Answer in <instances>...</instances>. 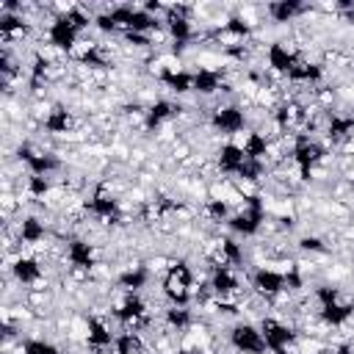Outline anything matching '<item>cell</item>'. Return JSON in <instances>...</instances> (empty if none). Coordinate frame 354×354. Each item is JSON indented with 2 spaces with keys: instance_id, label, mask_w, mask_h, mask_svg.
Wrapping results in <instances>:
<instances>
[{
  "instance_id": "22",
  "label": "cell",
  "mask_w": 354,
  "mask_h": 354,
  "mask_svg": "<svg viewBox=\"0 0 354 354\" xmlns=\"http://www.w3.org/2000/svg\"><path fill=\"white\" fill-rule=\"evenodd\" d=\"M116 285L122 293H141L149 285V268L144 266H130L116 277Z\"/></svg>"
},
{
  "instance_id": "26",
  "label": "cell",
  "mask_w": 354,
  "mask_h": 354,
  "mask_svg": "<svg viewBox=\"0 0 354 354\" xmlns=\"http://www.w3.org/2000/svg\"><path fill=\"white\" fill-rule=\"evenodd\" d=\"M163 324H166L171 332H185V329L194 326V310H191L188 304H185V307L169 304V307L163 310Z\"/></svg>"
},
{
  "instance_id": "35",
  "label": "cell",
  "mask_w": 354,
  "mask_h": 354,
  "mask_svg": "<svg viewBox=\"0 0 354 354\" xmlns=\"http://www.w3.org/2000/svg\"><path fill=\"white\" fill-rule=\"evenodd\" d=\"M177 354H205V351H202L199 346H180Z\"/></svg>"
},
{
  "instance_id": "25",
  "label": "cell",
  "mask_w": 354,
  "mask_h": 354,
  "mask_svg": "<svg viewBox=\"0 0 354 354\" xmlns=\"http://www.w3.org/2000/svg\"><path fill=\"white\" fill-rule=\"evenodd\" d=\"M351 318H354V304L337 301V304H329V307H321V310H318V321H321L324 326H332V329L348 324Z\"/></svg>"
},
{
  "instance_id": "14",
  "label": "cell",
  "mask_w": 354,
  "mask_h": 354,
  "mask_svg": "<svg viewBox=\"0 0 354 354\" xmlns=\"http://www.w3.org/2000/svg\"><path fill=\"white\" fill-rule=\"evenodd\" d=\"M243 163H246V155H243V149H241L238 141H227V144H221L216 149V169H218V174L238 177V171H241Z\"/></svg>"
},
{
  "instance_id": "27",
  "label": "cell",
  "mask_w": 354,
  "mask_h": 354,
  "mask_svg": "<svg viewBox=\"0 0 354 354\" xmlns=\"http://www.w3.org/2000/svg\"><path fill=\"white\" fill-rule=\"evenodd\" d=\"M113 354H147V346H144V337L141 332H133V329H122L113 340Z\"/></svg>"
},
{
  "instance_id": "7",
  "label": "cell",
  "mask_w": 354,
  "mask_h": 354,
  "mask_svg": "<svg viewBox=\"0 0 354 354\" xmlns=\"http://www.w3.org/2000/svg\"><path fill=\"white\" fill-rule=\"evenodd\" d=\"M47 41H50V47H55L61 53H75L77 41H80V30L66 19V14H58L47 25Z\"/></svg>"
},
{
  "instance_id": "12",
  "label": "cell",
  "mask_w": 354,
  "mask_h": 354,
  "mask_svg": "<svg viewBox=\"0 0 354 354\" xmlns=\"http://www.w3.org/2000/svg\"><path fill=\"white\" fill-rule=\"evenodd\" d=\"M8 271H11V277H14V282L17 285H22V288H39L41 285V279H44V268H41V263L36 260V257H17L11 266H8Z\"/></svg>"
},
{
  "instance_id": "36",
  "label": "cell",
  "mask_w": 354,
  "mask_h": 354,
  "mask_svg": "<svg viewBox=\"0 0 354 354\" xmlns=\"http://www.w3.org/2000/svg\"><path fill=\"white\" fill-rule=\"evenodd\" d=\"M346 19H348V22H354V8H351V11H346Z\"/></svg>"
},
{
  "instance_id": "34",
  "label": "cell",
  "mask_w": 354,
  "mask_h": 354,
  "mask_svg": "<svg viewBox=\"0 0 354 354\" xmlns=\"http://www.w3.org/2000/svg\"><path fill=\"white\" fill-rule=\"evenodd\" d=\"M329 354H354V343H348V340H343V343H337V346H332V351Z\"/></svg>"
},
{
  "instance_id": "29",
  "label": "cell",
  "mask_w": 354,
  "mask_h": 354,
  "mask_svg": "<svg viewBox=\"0 0 354 354\" xmlns=\"http://www.w3.org/2000/svg\"><path fill=\"white\" fill-rule=\"evenodd\" d=\"M19 354H64V351L44 337H28L19 340Z\"/></svg>"
},
{
  "instance_id": "18",
  "label": "cell",
  "mask_w": 354,
  "mask_h": 354,
  "mask_svg": "<svg viewBox=\"0 0 354 354\" xmlns=\"http://www.w3.org/2000/svg\"><path fill=\"white\" fill-rule=\"evenodd\" d=\"M241 149H243V155L249 160H266L268 163V158H271V138L263 130H246V136L241 141Z\"/></svg>"
},
{
  "instance_id": "15",
  "label": "cell",
  "mask_w": 354,
  "mask_h": 354,
  "mask_svg": "<svg viewBox=\"0 0 354 354\" xmlns=\"http://www.w3.org/2000/svg\"><path fill=\"white\" fill-rule=\"evenodd\" d=\"M180 111H183V108L174 105V102H169V100H155V102H149V105H147V113H144V130H147V133L160 130L166 122L177 119Z\"/></svg>"
},
{
  "instance_id": "6",
  "label": "cell",
  "mask_w": 354,
  "mask_h": 354,
  "mask_svg": "<svg viewBox=\"0 0 354 354\" xmlns=\"http://www.w3.org/2000/svg\"><path fill=\"white\" fill-rule=\"evenodd\" d=\"M17 160L25 163L28 174H41V177H50L53 171L61 169V160H58L53 152L36 149V147H30V144H19V147H17Z\"/></svg>"
},
{
  "instance_id": "24",
  "label": "cell",
  "mask_w": 354,
  "mask_h": 354,
  "mask_svg": "<svg viewBox=\"0 0 354 354\" xmlns=\"http://www.w3.org/2000/svg\"><path fill=\"white\" fill-rule=\"evenodd\" d=\"M310 6H304L301 0H274V3H268L266 6V11H268V17L274 19V22H293L299 14H304Z\"/></svg>"
},
{
  "instance_id": "3",
  "label": "cell",
  "mask_w": 354,
  "mask_h": 354,
  "mask_svg": "<svg viewBox=\"0 0 354 354\" xmlns=\"http://www.w3.org/2000/svg\"><path fill=\"white\" fill-rule=\"evenodd\" d=\"M83 207H86L88 216H94L100 221H108V224H116L122 218V202H119V196L105 183L94 188V194L86 199Z\"/></svg>"
},
{
  "instance_id": "9",
  "label": "cell",
  "mask_w": 354,
  "mask_h": 354,
  "mask_svg": "<svg viewBox=\"0 0 354 354\" xmlns=\"http://www.w3.org/2000/svg\"><path fill=\"white\" fill-rule=\"evenodd\" d=\"M249 285H252V290H254L260 299H277V296L285 293V274L277 271V268L260 266V268L252 271Z\"/></svg>"
},
{
  "instance_id": "11",
  "label": "cell",
  "mask_w": 354,
  "mask_h": 354,
  "mask_svg": "<svg viewBox=\"0 0 354 354\" xmlns=\"http://www.w3.org/2000/svg\"><path fill=\"white\" fill-rule=\"evenodd\" d=\"M324 138L332 147H346L354 141V116L351 113H326L324 122Z\"/></svg>"
},
{
  "instance_id": "10",
  "label": "cell",
  "mask_w": 354,
  "mask_h": 354,
  "mask_svg": "<svg viewBox=\"0 0 354 354\" xmlns=\"http://www.w3.org/2000/svg\"><path fill=\"white\" fill-rule=\"evenodd\" d=\"M210 293L216 299H235L241 293V277H238V268H230V266H213L210 268Z\"/></svg>"
},
{
  "instance_id": "4",
  "label": "cell",
  "mask_w": 354,
  "mask_h": 354,
  "mask_svg": "<svg viewBox=\"0 0 354 354\" xmlns=\"http://www.w3.org/2000/svg\"><path fill=\"white\" fill-rule=\"evenodd\" d=\"M246 124H249V116L243 105H235V102H224L210 113V127L221 136H238L241 130H246Z\"/></svg>"
},
{
  "instance_id": "17",
  "label": "cell",
  "mask_w": 354,
  "mask_h": 354,
  "mask_svg": "<svg viewBox=\"0 0 354 354\" xmlns=\"http://www.w3.org/2000/svg\"><path fill=\"white\" fill-rule=\"evenodd\" d=\"M158 83L166 91L183 97V94L194 91V72H185V69H177V66H166V69L158 72Z\"/></svg>"
},
{
  "instance_id": "32",
  "label": "cell",
  "mask_w": 354,
  "mask_h": 354,
  "mask_svg": "<svg viewBox=\"0 0 354 354\" xmlns=\"http://www.w3.org/2000/svg\"><path fill=\"white\" fill-rule=\"evenodd\" d=\"M299 249H301V252H310V254H324L329 246H326V241L318 238V235H304V238H299Z\"/></svg>"
},
{
  "instance_id": "28",
  "label": "cell",
  "mask_w": 354,
  "mask_h": 354,
  "mask_svg": "<svg viewBox=\"0 0 354 354\" xmlns=\"http://www.w3.org/2000/svg\"><path fill=\"white\" fill-rule=\"evenodd\" d=\"M205 216L213 221V224H227L230 216H232V207H230V199H221V196H213L205 202Z\"/></svg>"
},
{
  "instance_id": "23",
  "label": "cell",
  "mask_w": 354,
  "mask_h": 354,
  "mask_svg": "<svg viewBox=\"0 0 354 354\" xmlns=\"http://www.w3.org/2000/svg\"><path fill=\"white\" fill-rule=\"evenodd\" d=\"M72 127H75L72 111H66L64 105H53V108L47 111V116H44V130H47L50 136H66Z\"/></svg>"
},
{
  "instance_id": "13",
  "label": "cell",
  "mask_w": 354,
  "mask_h": 354,
  "mask_svg": "<svg viewBox=\"0 0 354 354\" xmlns=\"http://www.w3.org/2000/svg\"><path fill=\"white\" fill-rule=\"evenodd\" d=\"M299 58H301V55H299L296 50H290L288 44H282V41H271L268 50H266V64H268V69H271L274 75H279V77H288Z\"/></svg>"
},
{
  "instance_id": "2",
  "label": "cell",
  "mask_w": 354,
  "mask_h": 354,
  "mask_svg": "<svg viewBox=\"0 0 354 354\" xmlns=\"http://www.w3.org/2000/svg\"><path fill=\"white\" fill-rule=\"evenodd\" d=\"M113 318L122 324V329H144L149 324V310H147V301L138 296V293H124L122 301L113 304Z\"/></svg>"
},
{
  "instance_id": "5",
  "label": "cell",
  "mask_w": 354,
  "mask_h": 354,
  "mask_svg": "<svg viewBox=\"0 0 354 354\" xmlns=\"http://www.w3.org/2000/svg\"><path fill=\"white\" fill-rule=\"evenodd\" d=\"M230 346H232L238 354H266V351H268L260 326H254V324H249V321L232 324V329H230Z\"/></svg>"
},
{
  "instance_id": "1",
  "label": "cell",
  "mask_w": 354,
  "mask_h": 354,
  "mask_svg": "<svg viewBox=\"0 0 354 354\" xmlns=\"http://www.w3.org/2000/svg\"><path fill=\"white\" fill-rule=\"evenodd\" d=\"M194 288H196V274L188 266V260H171L166 266V274L160 282V290L169 299V304L185 307L194 299Z\"/></svg>"
},
{
  "instance_id": "33",
  "label": "cell",
  "mask_w": 354,
  "mask_h": 354,
  "mask_svg": "<svg viewBox=\"0 0 354 354\" xmlns=\"http://www.w3.org/2000/svg\"><path fill=\"white\" fill-rule=\"evenodd\" d=\"M94 28L102 30V33H119V25H116V19L111 17V11L97 14V17H94Z\"/></svg>"
},
{
  "instance_id": "16",
  "label": "cell",
  "mask_w": 354,
  "mask_h": 354,
  "mask_svg": "<svg viewBox=\"0 0 354 354\" xmlns=\"http://www.w3.org/2000/svg\"><path fill=\"white\" fill-rule=\"evenodd\" d=\"M113 340H116V335L111 332V326H108L102 318H88V321H86V346H88L94 354L111 351V348H113Z\"/></svg>"
},
{
  "instance_id": "20",
  "label": "cell",
  "mask_w": 354,
  "mask_h": 354,
  "mask_svg": "<svg viewBox=\"0 0 354 354\" xmlns=\"http://www.w3.org/2000/svg\"><path fill=\"white\" fill-rule=\"evenodd\" d=\"M324 75H326L324 64H318V61H307V58H299V61H296V66L290 69L288 80H290V83H304V86H318V83L324 80Z\"/></svg>"
},
{
  "instance_id": "19",
  "label": "cell",
  "mask_w": 354,
  "mask_h": 354,
  "mask_svg": "<svg viewBox=\"0 0 354 354\" xmlns=\"http://www.w3.org/2000/svg\"><path fill=\"white\" fill-rule=\"evenodd\" d=\"M47 238V224L39 216H22L17 224V241L25 246H39Z\"/></svg>"
},
{
  "instance_id": "8",
  "label": "cell",
  "mask_w": 354,
  "mask_h": 354,
  "mask_svg": "<svg viewBox=\"0 0 354 354\" xmlns=\"http://www.w3.org/2000/svg\"><path fill=\"white\" fill-rule=\"evenodd\" d=\"M64 257L75 271L88 274L91 268H97V249L88 238H69L64 246Z\"/></svg>"
},
{
  "instance_id": "31",
  "label": "cell",
  "mask_w": 354,
  "mask_h": 354,
  "mask_svg": "<svg viewBox=\"0 0 354 354\" xmlns=\"http://www.w3.org/2000/svg\"><path fill=\"white\" fill-rule=\"evenodd\" d=\"M313 299L318 301V307H329V304H337V301H340V288H335V285L324 282V285H318V288L313 290Z\"/></svg>"
},
{
  "instance_id": "21",
  "label": "cell",
  "mask_w": 354,
  "mask_h": 354,
  "mask_svg": "<svg viewBox=\"0 0 354 354\" xmlns=\"http://www.w3.org/2000/svg\"><path fill=\"white\" fill-rule=\"evenodd\" d=\"M221 86H224V72H221V69H207V66H202V69L194 72V91H196L199 97H213V94L221 91Z\"/></svg>"
},
{
  "instance_id": "30",
  "label": "cell",
  "mask_w": 354,
  "mask_h": 354,
  "mask_svg": "<svg viewBox=\"0 0 354 354\" xmlns=\"http://www.w3.org/2000/svg\"><path fill=\"white\" fill-rule=\"evenodd\" d=\"M25 191H28V196H33V199H44V196H50L53 183H50V177L28 174V180H25Z\"/></svg>"
}]
</instances>
